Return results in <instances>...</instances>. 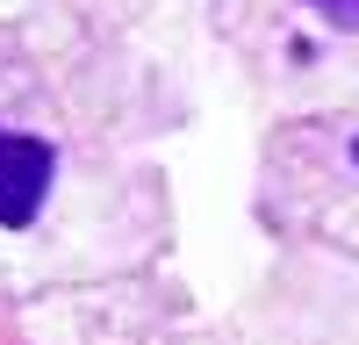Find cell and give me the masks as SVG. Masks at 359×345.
<instances>
[{"instance_id": "6da1fadb", "label": "cell", "mask_w": 359, "mask_h": 345, "mask_svg": "<svg viewBox=\"0 0 359 345\" xmlns=\"http://www.w3.org/2000/svg\"><path fill=\"white\" fill-rule=\"evenodd\" d=\"M43 187H50V144H43V137L0 130V223H8V230L36 223Z\"/></svg>"}, {"instance_id": "7a4b0ae2", "label": "cell", "mask_w": 359, "mask_h": 345, "mask_svg": "<svg viewBox=\"0 0 359 345\" xmlns=\"http://www.w3.org/2000/svg\"><path fill=\"white\" fill-rule=\"evenodd\" d=\"M316 15H331L338 29H359V0H309Z\"/></svg>"}, {"instance_id": "3957f363", "label": "cell", "mask_w": 359, "mask_h": 345, "mask_svg": "<svg viewBox=\"0 0 359 345\" xmlns=\"http://www.w3.org/2000/svg\"><path fill=\"white\" fill-rule=\"evenodd\" d=\"M352 158H359V144H352Z\"/></svg>"}]
</instances>
